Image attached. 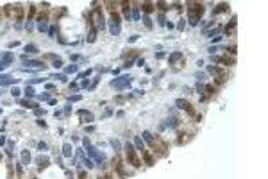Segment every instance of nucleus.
Instances as JSON below:
<instances>
[{
  "label": "nucleus",
  "mask_w": 268,
  "mask_h": 179,
  "mask_svg": "<svg viewBox=\"0 0 268 179\" xmlns=\"http://www.w3.org/2000/svg\"><path fill=\"white\" fill-rule=\"evenodd\" d=\"M131 16H132L134 20H140V11H138V7H134V9H132V13H131Z\"/></svg>",
  "instance_id": "nucleus-19"
},
{
  "label": "nucleus",
  "mask_w": 268,
  "mask_h": 179,
  "mask_svg": "<svg viewBox=\"0 0 268 179\" xmlns=\"http://www.w3.org/2000/svg\"><path fill=\"white\" fill-rule=\"evenodd\" d=\"M72 154H73L72 145H70V143H64V145H63V156H64V158H70Z\"/></svg>",
  "instance_id": "nucleus-6"
},
{
  "label": "nucleus",
  "mask_w": 268,
  "mask_h": 179,
  "mask_svg": "<svg viewBox=\"0 0 268 179\" xmlns=\"http://www.w3.org/2000/svg\"><path fill=\"white\" fill-rule=\"evenodd\" d=\"M54 66H56V68H61V66H63V61H61V59H56V61H54Z\"/></svg>",
  "instance_id": "nucleus-25"
},
{
  "label": "nucleus",
  "mask_w": 268,
  "mask_h": 179,
  "mask_svg": "<svg viewBox=\"0 0 268 179\" xmlns=\"http://www.w3.org/2000/svg\"><path fill=\"white\" fill-rule=\"evenodd\" d=\"M118 32H120V25H111V34L118 36Z\"/></svg>",
  "instance_id": "nucleus-16"
},
{
  "label": "nucleus",
  "mask_w": 268,
  "mask_h": 179,
  "mask_svg": "<svg viewBox=\"0 0 268 179\" xmlns=\"http://www.w3.org/2000/svg\"><path fill=\"white\" fill-rule=\"evenodd\" d=\"M77 68H79L77 65H70V66L66 68V73H75V72H77Z\"/></svg>",
  "instance_id": "nucleus-13"
},
{
  "label": "nucleus",
  "mask_w": 268,
  "mask_h": 179,
  "mask_svg": "<svg viewBox=\"0 0 268 179\" xmlns=\"http://www.w3.org/2000/svg\"><path fill=\"white\" fill-rule=\"evenodd\" d=\"M0 113H2V109H0Z\"/></svg>",
  "instance_id": "nucleus-34"
},
{
  "label": "nucleus",
  "mask_w": 268,
  "mask_h": 179,
  "mask_svg": "<svg viewBox=\"0 0 268 179\" xmlns=\"http://www.w3.org/2000/svg\"><path fill=\"white\" fill-rule=\"evenodd\" d=\"M181 57H182V54H181V52H175V54H172V56H170V61H177V59H181Z\"/></svg>",
  "instance_id": "nucleus-18"
},
{
  "label": "nucleus",
  "mask_w": 268,
  "mask_h": 179,
  "mask_svg": "<svg viewBox=\"0 0 268 179\" xmlns=\"http://www.w3.org/2000/svg\"><path fill=\"white\" fill-rule=\"evenodd\" d=\"M79 116L82 118L84 122H93V120H95V116L91 115L89 111H84V109H81V111H79Z\"/></svg>",
  "instance_id": "nucleus-4"
},
{
  "label": "nucleus",
  "mask_w": 268,
  "mask_h": 179,
  "mask_svg": "<svg viewBox=\"0 0 268 179\" xmlns=\"http://www.w3.org/2000/svg\"><path fill=\"white\" fill-rule=\"evenodd\" d=\"M143 22H145V25H147V27H152V22H150V18H148V16H145V18H143Z\"/></svg>",
  "instance_id": "nucleus-26"
},
{
  "label": "nucleus",
  "mask_w": 268,
  "mask_h": 179,
  "mask_svg": "<svg viewBox=\"0 0 268 179\" xmlns=\"http://www.w3.org/2000/svg\"><path fill=\"white\" fill-rule=\"evenodd\" d=\"M21 159H23V163L27 165V163L30 161V154H29L27 151H21Z\"/></svg>",
  "instance_id": "nucleus-9"
},
{
  "label": "nucleus",
  "mask_w": 268,
  "mask_h": 179,
  "mask_svg": "<svg viewBox=\"0 0 268 179\" xmlns=\"http://www.w3.org/2000/svg\"><path fill=\"white\" fill-rule=\"evenodd\" d=\"M143 138H145V140H147V141H148V143H152V141H154V140H152V134H150L148 131H145V133H143Z\"/></svg>",
  "instance_id": "nucleus-17"
},
{
  "label": "nucleus",
  "mask_w": 268,
  "mask_h": 179,
  "mask_svg": "<svg viewBox=\"0 0 268 179\" xmlns=\"http://www.w3.org/2000/svg\"><path fill=\"white\" fill-rule=\"evenodd\" d=\"M38 149H40V151H47V143H45V141H40V143H38Z\"/></svg>",
  "instance_id": "nucleus-21"
},
{
  "label": "nucleus",
  "mask_w": 268,
  "mask_h": 179,
  "mask_svg": "<svg viewBox=\"0 0 268 179\" xmlns=\"http://www.w3.org/2000/svg\"><path fill=\"white\" fill-rule=\"evenodd\" d=\"M0 57H2V63H5V65H9L13 61V56L11 54H0Z\"/></svg>",
  "instance_id": "nucleus-8"
},
{
  "label": "nucleus",
  "mask_w": 268,
  "mask_h": 179,
  "mask_svg": "<svg viewBox=\"0 0 268 179\" xmlns=\"http://www.w3.org/2000/svg\"><path fill=\"white\" fill-rule=\"evenodd\" d=\"M81 99H82L81 95H73V97H70L68 100H70V102H77V100H81Z\"/></svg>",
  "instance_id": "nucleus-24"
},
{
  "label": "nucleus",
  "mask_w": 268,
  "mask_h": 179,
  "mask_svg": "<svg viewBox=\"0 0 268 179\" xmlns=\"http://www.w3.org/2000/svg\"><path fill=\"white\" fill-rule=\"evenodd\" d=\"M134 143H136V147L140 149V151H143V140H141V138H138V136H136V140H134Z\"/></svg>",
  "instance_id": "nucleus-15"
},
{
  "label": "nucleus",
  "mask_w": 268,
  "mask_h": 179,
  "mask_svg": "<svg viewBox=\"0 0 268 179\" xmlns=\"http://www.w3.org/2000/svg\"><path fill=\"white\" fill-rule=\"evenodd\" d=\"M11 93H13V97H18V95H20V90H18V88H13Z\"/></svg>",
  "instance_id": "nucleus-28"
},
{
  "label": "nucleus",
  "mask_w": 268,
  "mask_h": 179,
  "mask_svg": "<svg viewBox=\"0 0 268 179\" xmlns=\"http://www.w3.org/2000/svg\"><path fill=\"white\" fill-rule=\"evenodd\" d=\"M86 149H88V154L91 156V158H95L97 163H102V161H104V156H102V154H98V152H97V149H95L93 145H88Z\"/></svg>",
  "instance_id": "nucleus-3"
},
{
  "label": "nucleus",
  "mask_w": 268,
  "mask_h": 179,
  "mask_svg": "<svg viewBox=\"0 0 268 179\" xmlns=\"http://www.w3.org/2000/svg\"><path fill=\"white\" fill-rule=\"evenodd\" d=\"M23 93H25L27 97H34V88H32V86H27Z\"/></svg>",
  "instance_id": "nucleus-11"
},
{
  "label": "nucleus",
  "mask_w": 268,
  "mask_h": 179,
  "mask_svg": "<svg viewBox=\"0 0 268 179\" xmlns=\"http://www.w3.org/2000/svg\"><path fill=\"white\" fill-rule=\"evenodd\" d=\"M4 68H7V65H5V63H2V61H0V72H2Z\"/></svg>",
  "instance_id": "nucleus-31"
},
{
  "label": "nucleus",
  "mask_w": 268,
  "mask_h": 179,
  "mask_svg": "<svg viewBox=\"0 0 268 179\" xmlns=\"http://www.w3.org/2000/svg\"><path fill=\"white\" fill-rule=\"evenodd\" d=\"M38 163H40L41 167H47V165H48V159L43 158V156H40V158H38Z\"/></svg>",
  "instance_id": "nucleus-12"
},
{
  "label": "nucleus",
  "mask_w": 268,
  "mask_h": 179,
  "mask_svg": "<svg viewBox=\"0 0 268 179\" xmlns=\"http://www.w3.org/2000/svg\"><path fill=\"white\" fill-rule=\"evenodd\" d=\"M43 81H45V79H32L30 83H32V84H36V83H43Z\"/></svg>",
  "instance_id": "nucleus-30"
},
{
  "label": "nucleus",
  "mask_w": 268,
  "mask_h": 179,
  "mask_svg": "<svg viewBox=\"0 0 268 179\" xmlns=\"http://www.w3.org/2000/svg\"><path fill=\"white\" fill-rule=\"evenodd\" d=\"M38 99H40V100H50V95H48V93H43V95L38 97Z\"/></svg>",
  "instance_id": "nucleus-23"
},
{
  "label": "nucleus",
  "mask_w": 268,
  "mask_h": 179,
  "mask_svg": "<svg viewBox=\"0 0 268 179\" xmlns=\"http://www.w3.org/2000/svg\"><path fill=\"white\" fill-rule=\"evenodd\" d=\"M34 113L40 116V115H45V113H47V109H34Z\"/></svg>",
  "instance_id": "nucleus-27"
},
{
  "label": "nucleus",
  "mask_w": 268,
  "mask_h": 179,
  "mask_svg": "<svg viewBox=\"0 0 268 179\" xmlns=\"http://www.w3.org/2000/svg\"><path fill=\"white\" fill-rule=\"evenodd\" d=\"M20 104H21V106H29V108H36L34 104H32V102H29V100H20Z\"/></svg>",
  "instance_id": "nucleus-22"
},
{
  "label": "nucleus",
  "mask_w": 268,
  "mask_h": 179,
  "mask_svg": "<svg viewBox=\"0 0 268 179\" xmlns=\"http://www.w3.org/2000/svg\"><path fill=\"white\" fill-rule=\"evenodd\" d=\"M82 163L86 165V168H93V161H91L89 158H84V159H82Z\"/></svg>",
  "instance_id": "nucleus-14"
},
{
  "label": "nucleus",
  "mask_w": 268,
  "mask_h": 179,
  "mask_svg": "<svg viewBox=\"0 0 268 179\" xmlns=\"http://www.w3.org/2000/svg\"><path fill=\"white\" fill-rule=\"evenodd\" d=\"M38 29H40L41 32H43V31H47V22H40V23H38Z\"/></svg>",
  "instance_id": "nucleus-20"
},
{
  "label": "nucleus",
  "mask_w": 268,
  "mask_h": 179,
  "mask_svg": "<svg viewBox=\"0 0 268 179\" xmlns=\"http://www.w3.org/2000/svg\"><path fill=\"white\" fill-rule=\"evenodd\" d=\"M88 40H89V41H95V31L89 32V38H88Z\"/></svg>",
  "instance_id": "nucleus-29"
},
{
  "label": "nucleus",
  "mask_w": 268,
  "mask_h": 179,
  "mask_svg": "<svg viewBox=\"0 0 268 179\" xmlns=\"http://www.w3.org/2000/svg\"><path fill=\"white\" fill-rule=\"evenodd\" d=\"M4 141H5V138H4V136H0V145H4Z\"/></svg>",
  "instance_id": "nucleus-33"
},
{
  "label": "nucleus",
  "mask_w": 268,
  "mask_h": 179,
  "mask_svg": "<svg viewBox=\"0 0 268 179\" xmlns=\"http://www.w3.org/2000/svg\"><path fill=\"white\" fill-rule=\"evenodd\" d=\"M145 11H152V5L150 4H145Z\"/></svg>",
  "instance_id": "nucleus-32"
},
{
  "label": "nucleus",
  "mask_w": 268,
  "mask_h": 179,
  "mask_svg": "<svg viewBox=\"0 0 268 179\" xmlns=\"http://www.w3.org/2000/svg\"><path fill=\"white\" fill-rule=\"evenodd\" d=\"M129 84H131V77H129V75H122L118 79L111 81V86L114 90H125V88H129Z\"/></svg>",
  "instance_id": "nucleus-1"
},
{
  "label": "nucleus",
  "mask_w": 268,
  "mask_h": 179,
  "mask_svg": "<svg viewBox=\"0 0 268 179\" xmlns=\"http://www.w3.org/2000/svg\"><path fill=\"white\" fill-rule=\"evenodd\" d=\"M207 72L211 73V75H216L218 79H224V72H222L220 68H216V66H209V68H207Z\"/></svg>",
  "instance_id": "nucleus-5"
},
{
  "label": "nucleus",
  "mask_w": 268,
  "mask_h": 179,
  "mask_svg": "<svg viewBox=\"0 0 268 179\" xmlns=\"http://www.w3.org/2000/svg\"><path fill=\"white\" fill-rule=\"evenodd\" d=\"M175 106H177L179 109H186V108H189V104H188L186 99H177L175 100Z\"/></svg>",
  "instance_id": "nucleus-7"
},
{
  "label": "nucleus",
  "mask_w": 268,
  "mask_h": 179,
  "mask_svg": "<svg viewBox=\"0 0 268 179\" xmlns=\"http://www.w3.org/2000/svg\"><path fill=\"white\" fill-rule=\"evenodd\" d=\"M21 61H23L25 65H29V66H34V68H38V70H40V68H45V65H43L41 61H36V59H27L25 54L21 56Z\"/></svg>",
  "instance_id": "nucleus-2"
},
{
  "label": "nucleus",
  "mask_w": 268,
  "mask_h": 179,
  "mask_svg": "<svg viewBox=\"0 0 268 179\" xmlns=\"http://www.w3.org/2000/svg\"><path fill=\"white\" fill-rule=\"evenodd\" d=\"M25 50H27V54H36V52H38L36 45H27V47H25Z\"/></svg>",
  "instance_id": "nucleus-10"
}]
</instances>
